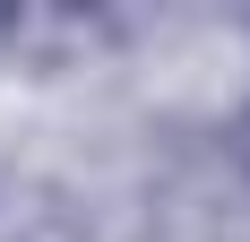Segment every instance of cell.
I'll list each match as a JSON object with an SVG mask.
<instances>
[{
	"instance_id": "1",
	"label": "cell",
	"mask_w": 250,
	"mask_h": 242,
	"mask_svg": "<svg viewBox=\"0 0 250 242\" xmlns=\"http://www.w3.org/2000/svg\"><path fill=\"white\" fill-rule=\"evenodd\" d=\"M242 173H250V121H242Z\"/></svg>"
}]
</instances>
